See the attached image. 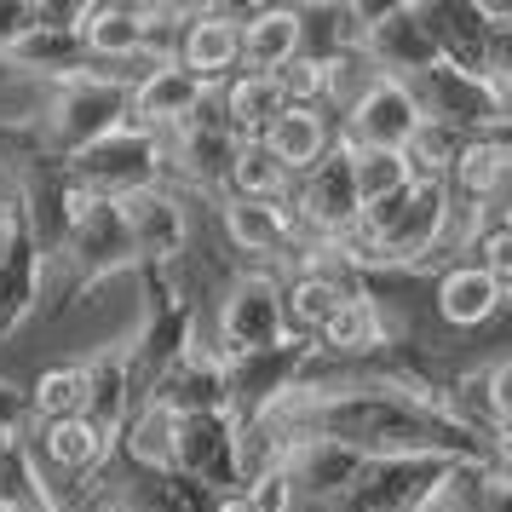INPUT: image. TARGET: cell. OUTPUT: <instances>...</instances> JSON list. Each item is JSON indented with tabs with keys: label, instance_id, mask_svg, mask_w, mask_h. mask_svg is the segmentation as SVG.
<instances>
[{
	"label": "cell",
	"instance_id": "cell-1",
	"mask_svg": "<svg viewBox=\"0 0 512 512\" xmlns=\"http://www.w3.org/2000/svg\"><path fill=\"white\" fill-rule=\"evenodd\" d=\"M409 93L420 104V121L449 133V139H489L495 127H507L495 75H466L455 64H432L426 75L409 81Z\"/></svg>",
	"mask_w": 512,
	"mask_h": 512
},
{
	"label": "cell",
	"instance_id": "cell-2",
	"mask_svg": "<svg viewBox=\"0 0 512 512\" xmlns=\"http://www.w3.org/2000/svg\"><path fill=\"white\" fill-rule=\"evenodd\" d=\"M162 173H167V144L156 133L133 127V121L104 133L98 144H87L81 156H70V179L81 190H93L98 202H121L133 190L162 185Z\"/></svg>",
	"mask_w": 512,
	"mask_h": 512
},
{
	"label": "cell",
	"instance_id": "cell-3",
	"mask_svg": "<svg viewBox=\"0 0 512 512\" xmlns=\"http://www.w3.org/2000/svg\"><path fill=\"white\" fill-rule=\"evenodd\" d=\"M282 340H288L282 282L271 271H242V277H231V288L219 294V317H213V351H219V363L277 351Z\"/></svg>",
	"mask_w": 512,
	"mask_h": 512
},
{
	"label": "cell",
	"instance_id": "cell-4",
	"mask_svg": "<svg viewBox=\"0 0 512 512\" xmlns=\"http://www.w3.org/2000/svg\"><path fill=\"white\" fill-rule=\"evenodd\" d=\"M443 455H392V461H363L357 484L328 512H426L449 478Z\"/></svg>",
	"mask_w": 512,
	"mask_h": 512
},
{
	"label": "cell",
	"instance_id": "cell-5",
	"mask_svg": "<svg viewBox=\"0 0 512 512\" xmlns=\"http://www.w3.org/2000/svg\"><path fill=\"white\" fill-rule=\"evenodd\" d=\"M357 58L374 75H392V81H415L438 64L432 47V29L420 18V6H357Z\"/></svg>",
	"mask_w": 512,
	"mask_h": 512
},
{
	"label": "cell",
	"instance_id": "cell-6",
	"mask_svg": "<svg viewBox=\"0 0 512 512\" xmlns=\"http://www.w3.org/2000/svg\"><path fill=\"white\" fill-rule=\"evenodd\" d=\"M127 127V87L104 81V75H75L58 87L47 110V144H58L64 156H81L87 144H98L104 133Z\"/></svg>",
	"mask_w": 512,
	"mask_h": 512
},
{
	"label": "cell",
	"instance_id": "cell-7",
	"mask_svg": "<svg viewBox=\"0 0 512 512\" xmlns=\"http://www.w3.org/2000/svg\"><path fill=\"white\" fill-rule=\"evenodd\" d=\"M426 127L420 121V104L409 93V81H392V75H369L357 98L346 104V127H340V139L357 144V150H409L415 133Z\"/></svg>",
	"mask_w": 512,
	"mask_h": 512
},
{
	"label": "cell",
	"instance_id": "cell-8",
	"mask_svg": "<svg viewBox=\"0 0 512 512\" xmlns=\"http://www.w3.org/2000/svg\"><path fill=\"white\" fill-rule=\"evenodd\" d=\"M173 64L219 93L231 75H242V12H225V6L185 12V24L173 35Z\"/></svg>",
	"mask_w": 512,
	"mask_h": 512
},
{
	"label": "cell",
	"instance_id": "cell-9",
	"mask_svg": "<svg viewBox=\"0 0 512 512\" xmlns=\"http://www.w3.org/2000/svg\"><path fill=\"white\" fill-rule=\"evenodd\" d=\"M213 87H202L190 70H179L173 58H167L162 70H150L127 93V121L133 127H144V133H156V139H173L179 127H190V121L202 116V104H208Z\"/></svg>",
	"mask_w": 512,
	"mask_h": 512
},
{
	"label": "cell",
	"instance_id": "cell-10",
	"mask_svg": "<svg viewBox=\"0 0 512 512\" xmlns=\"http://www.w3.org/2000/svg\"><path fill=\"white\" fill-rule=\"evenodd\" d=\"M420 18L432 29L438 64H455L466 75H489L495 29L484 18V0H432V6H420Z\"/></svg>",
	"mask_w": 512,
	"mask_h": 512
},
{
	"label": "cell",
	"instance_id": "cell-11",
	"mask_svg": "<svg viewBox=\"0 0 512 512\" xmlns=\"http://www.w3.org/2000/svg\"><path fill=\"white\" fill-rule=\"evenodd\" d=\"M305 24L300 6H254V12H242V70L254 75H277L282 64H294L305 52Z\"/></svg>",
	"mask_w": 512,
	"mask_h": 512
},
{
	"label": "cell",
	"instance_id": "cell-12",
	"mask_svg": "<svg viewBox=\"0 0 512 512\" xmlns=\"http://www.w3.org/2000/svg\"><path fill=\"white\" fill-rule=\"evenodd\" d=\"M334 139H340V133H334L328 110H300V104H288V110L259 133V144L277 156V167L288 179H305V173L334 150Z\"/></svg>",
	"mask_w": 512,
	"mask_h": 512
},
{
	"label": "cell",
	"instance_id": "cell-13",
	"mask_svg": "<svg viewBox=\"0 0 512 512\" xmlns=\"http://www.w3.org/2000/svg\"><path fill=\"white\" fill-rule=\"evenodd\" d=\"M219 225H225L236 254H254V259L282 254V248H294V236H305L288 202H242V196L219 202Z\"/></svg>",
	"mask_w": 512,
	"mask_h": 512
},
{
	"label": "cell",
	"instance_id": "cell-14",
	"mask_svg": "<svg viewBox=\"0 0 512 512\" xmlns=\"http://www.w3.org/2000/svg\"><path fill=\"white\" fill-rule=\"evenodd\" d=\"M432 305H438V317L449 328H484V323H495V317L507 311V294H501L472 259H461V265H443L438 271Z\"/></svg>",
	"mask_w": 512,
	"mask_h": 512
},
{
	"label": "cell",
	"instance_id": "cell-15",
	"mask_svg": "<svg viewBox=\"0 0 512 512\" xmlns=\"http://www.w3.org/2000/svg\"><path fill=\"white\" fill-rule=\"evenodd\" d=\"M110 449H116V432H104V426L87 420V415L47 420L41 438H35V455H41L52 472H64V478H87V472H98V466L110 461Z\"/></svg>",
	"mask_w": 512,
	"mask_h": 512
},
{
	"label": "cell",
	"instance_id": "cell-16",
	"mask_svg": "<svg viewBox=\"0 0 512 512\" xmlns=\"http://www.w3.org/2000/svg\"><path fill=\"white\" fill-rule=\"evenodd\" d=\"M213 104H219V121L231 127L236 139H259L271 121L288 110V98H282L277 87V75H254V70H242L231 75L219 93H213Z\"/></svg>",
	"mask_w": 512,
	"mask_h": 512
},
{
	"label": "cell",
	"instance_id": "cell-17",
	"mask_svg": "<svg viewBox=\"0 0 512 512\" xmlns=\"http://www.w3.org/2000/svg\"><path fill=\"white\" fill-rule=\"evenodd\" d=\"M340 305H346L340 288H328V282L311 277V271H294V277L282 282V323H288V340H317Z\"/></svg>",
	"mask_w": 512,
	"mask_h": 512
},
{
	"label": "cell",
	"instance_id": "cell-18",
	"mask_svg": "<svg viewBox=\"0 0 512 512\" xmlns=\"http://www.w3.org/2000/svg\"><path fill=\"white\" fill-rule=\"evenodd\" d=\"M294 179L277 167V156L259 139H242L231 156V173H225V196H242V202H288Z\"/></svg>",
	"mask_w": 512,
	"mask_h": 512
},
{
	"label": "cell",
	"instance_id": "cell-19",
	"mask_svg": "<svg viewBox=\"0 0 512 512\" xmlns=\"http://www.w3.org/2000/svg\"><path fill=\"white\" fill-rule=\"evenodd\" d=\"M29 409H35L41 426L87 415V363H52V369H41L35 386H29Z\"/></svg>",
	"mask_w": 512,
	"mask_h": 512
},
{
	"label": "cell",
	"instance_id": "cell-20",
	"mask_svg": "<svg viewBox=\"0 0 512 512\" xmlns=\"http://www.w3.org/2000/svg\"><path fill=\"white\" fill-rule=\"evenodd\" d=\"M351 185H357V202L363 213L380 208V202H392L397 190H409V162L397 156V150H357L351 144Z\"/></svg>",
	"mask_w": 512,
	"mask_h": 512
},
{
	"label": "cell",
	"instance_id": "cell-21",
	"mask_svg": "<svg viewBox=\"0 0 512 512\" xmlns=\"http://www.w3.org/2000/svg\"><path fill=\"white\" fill-rule=\"evenodd\" d=\"M472 254H478L472 265L512 300V225H484V231L472 236Z\"/></svg>",
	"mask_w": 512,
	"mask_h": 512
},
{
	"label": "cell",
	"instance_id": "cell-22",
	"mask_svg": "<svg viewBox=\"0 0 512 512\" xmlns=\"http://www.w3.org/2000/svg\"><path fill=\"white\" fill-rule=\"evenodd\" d=\"M236 495H242V507H248V512H300V495H294L288 466H271V472L248 478Z\"/></svg>",
	"mask_w": 512,
	"mask_h": 512
},
{
	"label": "cell",
	"instance_id": "cell-23",
	"mask_svg": "<svg viewBox=\"0 0 512 512\" xmlns=\"http://www.w3.org/2000/svg\"><path fill=\"white\" fill-rule=\"evenodd\" d=\"M489 409H495V426L512 432V351L489 369Z\"/></svg>",
	"mask_w": 512,
	"mask_h": 512
},
{
	"label": "cell",
	"instance_id": "cell-24",
	"mask_svg": "<svg viewBox=\"0 0 512 512\" xmlns=\"http://www.w3.org/2000/svg\"><path fill=\"white\" fill-rule=\"evenodd\" d=\"M478 512H512V472H495V466H489V478H484V501H478Z\"/></svg>",
	"mask_w": 512,
	"mask_h": 512
},
{
	"label": "cell",
	"instance_id": "cell-25",
	"mask_svg": "<svg viewBox=\"0 0 512 512\" xmlns=\"http://www.w3.org/2000/svg\"><path fill=\"white\" fill-rule=\"evenodd\" d=\"M495 87H501V110H507V121H512V70L495 75Z\"/></svg>",
	"mask_w": 512,
	"mask_h": 512
},
{
	"label": "cell",
	"instance_id": "cell-26",
	"mask_svg": "<svg viewBox=\"0 0 512 512\" xmlns=\"http://www.w3.org/2000/svg\"><path fill=\"white\" fill-rule=\"evenodd\" d=\"M6 248H12V213L0 208V259H6Z\"/></svg>",
	"mask_w": 512,
	"mask_h": 512
},
{
	"label": "cell",
	"instance_id": "cell-27",
	"mask_svg": "<svg viewBox=\"0 0 512 512\" xmlns=\"http://www.w3.org/2000/svg\"><path fill=\"white\" fill-rule=\"evenodd\" d=\"M104 512H127V507H104Z\"/></svg>",
	"mask_w": 512,
	"mask_h": 512
},
{
	"label": "cell",
	"instance_id": "cell-28",
	"mask_svg": "<svg viewBox=\"0 0 512 512\" xmlns=\"http://www.w3.org/2000/svg\"><path fill=\"white\" fill-rule=\"evenodd\" d=\"M507 305H512V300H507Z\"/></svg>",
	"mask_w": 512,
	"mask_h": 512
}]
</instances>
